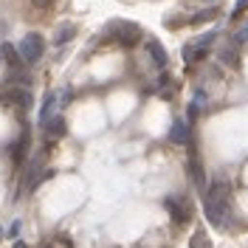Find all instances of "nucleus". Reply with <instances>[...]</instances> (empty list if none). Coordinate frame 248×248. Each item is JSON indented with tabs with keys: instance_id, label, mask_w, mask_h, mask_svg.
<instances>
[{
	"instance_id": "1",
	"label": "nucleus",
	"mask_w": 248,
	"mask_h": 248,
	"mask_svg": "<svg viewBox=\"0 0 248 248\" xmlns=\"http://www.w3.org/2000/svg\"><path fill=\"white\" fill-rule=\"evenodd\" d=\"M229 195H232V186L226 184L223 178H217L215 184H209V189L203 192V215L206 220L217 226V229H223L226 226V217H229Z\"/></svg>"
},
{
	"instance_id": "2",
	"label": "nucleus",
	"mask_w": 248,
	"mask_h": 248,
	"mask_svg": "<svg viewBox=\"0 0 248 248\" xmlns=\"http://www.w3.org/2000/svg\"><path fill=\"white\" fill-rule=\"evenodd\" d=\"M17 54H20V60L34 65V62L43 60V54H46V40H43V34H37V31H29L23 40H20V46H17Z\"/></svg>"
},
{
	"instance_id": "3",
	"label": "nucleus",
	"mask_w": 248,
	"mask_h": 248,
	"mask_svg": "<svg viewBox=\"0 0 248 248\" xmlns=\"http://www.w3.org/2000/svg\"><path fill=\"white\" fill-rule=\"evenodd\" d=\"M164 206L170 209V217H172L175 226H186V223L192 220V203H189L186 195H170Z\"/></svg>"
},
{
	"instance_id": "4",
	"label": "nucleus",
	"mask_w": 248,
	"mask_h": 248,
	"mask_svg": "<svg viewBox=\"0 0 248 248\" xmlns=\"http://www.w3.org/2000/svg\"><path fill=\"white\" fill-rule=\"evenodd\" d=\"M212 40H215V34H203L201 40L189 43V46L184 48V60H186V65H195L198 60H203V57H206V51H209V46H212Z\"/></svg>"
},
{
	"instance_id": "5",
	"label": "nucleus",
	"mask_w": 248,
	"mask_h": 248,
	"mask_svg": "<svg viewBox=\"0 0 248 248\" xmlns=\"http://www.w3.org/2000/svg\"><path fill=\"white\" fill-rule=\"evenodd\" d=\"M110 29H113V37H116L122 46H136L141 40V29L133 26V23H113Z\"/></svg>"
},
{
	"instance_id": "6",
	"label": "nucleus",
	"mask_w": 248,
	"mask_h": 248,
	"mask_svg": "<svg viewBox=\"0 0 248 248\" xmlns=\"http://www.w3.org/2000/svg\"><path fill=\"white\" fill-rule=\"evenodd\" d=\"M0 57L12 65V71H20V62H23V60H20V54H17L15 46H3V48H0Z\"/></svg>"
},
{
	"instance_id": "7",
	"label": "nucleus",
	"mask_w": 248,
	"mask_h": 248,
	"mask_svg": "<svg viewBox=\"0 0 248 248\" xmlns=\"http://www.w3.org/2000/svg\"><path fill=\"white\" fill-rule=\"evenodd\" d=\"M186 139H189V130H186L184 122H175L170 130V141H175V144H186Z\"/></svg>"
},
{
	"instance_id": "8",
	"label": "nucleus",
	"mask_w": 248,
	"mask_h": 248,
	"mask_svg": "<svg viewBox=\"0 0 248 248\" xmlns=\"http://www.w3.org/2000/svg\"><path fill=\"white\" fill-rule=\"evenodd\" d=\"M6 96H9V102H15L17 108H26V105L31 102V99H29V91H26V88H12V91L6 93Z\"/></svg>"
},
{
	"instance_id": "9",
	"label": "nucleus",
	"mask_w": 248,
	"mask_h": 248,
	"mask_svg": "<svg viewBox=\"0 0 248 248\" xmlns=\"http://www.w3.org/2000/svg\"><path fill=\"white\" fill-rule=\"evenodd\" d=\"M43 124H46L48 139H60V136H65V122H62V119H51V122H43Z\"/></svg>"
},
{
	"instance_id": "10",
	"label": "nucleus",
	"mask_w": 248,
	"mask_h": 248,
	"mask_svg": "<svg viewBox=\"0 0 248 248\" xmlns=\"http://www.w3.org/2000/svg\"><path fill=\"white\" fill-rule=\"evenodd\" d=\"M189 170H192V178H195V184L206 186V175H203V167H201V161H198V155H192V161H189Z\"/></svg>"
},
{
	"instance_id": "11",
	"label": "nucleus",
	"mask_w": 248,
	"mask_h": 248,
	"mask_svg": "<svg viewBox=\"0 0 248 248\" xmlns=\"http://www.w3.org/2000/svg\"><path fill=\"white\" fill-rule=\"evenodd\" d=\"M26 147H29V133H23V136L17 139L15 150H12V158H15V164H23V155H26Z\"/></svg>"
},
{
	"instance_id": "12",
	"label": "nucleus",
	"mask_w": 248,
	"mask_h": 248,
	"mask_svg": "<svg viewBox=\"0 0 248 248\" xmlns=\"http://www.w3.org/2000/svg\"><path fill=\"white\" fill-rule=\"evenodd\" d=\"M147 48H150V57H153L158 65H167V51L161 48V43H155V40H150L147 43Z\"/></svg>"
},
{
	"instance_id": "13",
	"label": "nucleus",
	"mask_w": 248,
	"mask_h": 248,
	"mask_svg": "<svg viewBox=\"0 0 248 248\" xmlns=\"http://www.w3.org/2000/svg\"><path fill=\"white\" fill-rule=\"evenodd\" d=\"M71 37H74V26H71V23H62L60 31L54 34V43H65V40H71Z\"/></svg>"
},
{
	"instance_id": "14",
	"label": "nucleus",
	"mask_w": 248,
	"mask_h": 248,
	"mask_svg": "<svg viewBox=\"0 0 248 248\" xmlns=\"http://www.w3.org/2000/svg\"><path fill=\"white\" fill-rule=\"evenodd\" d=\"M189 248H212V243H209V237L203 232H198L192 240H189Z\"/></svg>"
},
{
	"instance_id": "15",
	"label": "nucleus",
	"mask_w": 248,
	"mask_h": 248,
	"mask_svg": "<svg viewBox=\"0 0 248 248\" xmlns=\"http://www.w3.org/2000/svg\"><path fill=\"white\" fill-rule=\"evenodd\" d=\"M217 17V9H203V12H198V15L192 17V23L198 26V23H206V20H215Z\"/></svg>"
},
{
	"instance_id": "16",
	"label": "nucleus",
	"mask_w": 248,
	"mask_h": 248,
	"mask_svg": "<svg viewBox=\"0 0 248 248\" xmlns=\"http://www.w3.org/2000/svg\"><path fill=\"white\" fill-rule=\"evenodd\" d=\"M234 43H237V46H243V43H248V23H246V26H243L240 31H237V34H234Z\"/></svg>"
},
{
	"instance_id": "17",
	"label": "nucleus",
	"mask_w": 248,
	"mask_h": 248,
	"mask_svg": "<svg viewBox=\"0 0 248 248\" xmlns=\"http://www.w3.org/2000/svg\"><path fill=\"white\" fill-rule=\"evenodd\" d=\"M246 12H248V0H237V6H234L232 17H240V15H246Z\"/></svg>"
},
{
	"instance_id": "18",
	"label": "nucleus",
	"mask_w": 248,
	"mask_h": 248,
	"mask_svg": "<svg viewBox=\"0 0 248 248\" xmlns=\"http://www.w3.org/2000/svg\"><path fill=\"white\" fill-rule=\"evenodd\" d=\"M31 3H34L37 9H46V6H51V0H31Z\"/></svg>"
},
{
	"instance_id": "19",
	"label": "nucleus",
	"mask_w": 248,
	"mask_h": 248,
	"mask_svg": "<svg viewBox=\"0 0 248 248\" xmlns=\"http://www.w3.org/2000/svg\"><path fill=\"white\" fill-rule=\"evenodd\" d=\"M15 248H29V246H26V243H20V240H17V243H15Z\"/></svg>"
},
{
	"instance_id": "20",
	"label": "nucleus",
	"mask_w": 248,
	"mask_h": 248,
	"mask_svg": "<svg viewBox=\"0 0 248 248\" xmlns=\"http://www.w3.org/2000/svg\"><path fill=\"white\" fill-rule=\"evenodd\" d=\"M0 237H3V229H0Z\"/></svg>"
}]
</instances>
